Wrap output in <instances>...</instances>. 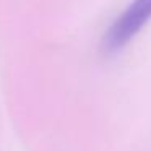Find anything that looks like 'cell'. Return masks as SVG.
Instances as JSON below:
<instances>
[{"label":"cell","instance_id":"6da1fadb","mask_svg":"<svg viewBox=\"0 0 151 151\" xmlns=\"http://www.w3.org/2000/svg\"><path fill=\"white\" fill-rule=\"evenodd\" d=\"M151 20V0H133L124 10L120 17L115 18L112 26L106 31L101 42V49L106 55L120 52Z\"/></svg>","mask_w":151,"mask_h":151}]
</instances>
